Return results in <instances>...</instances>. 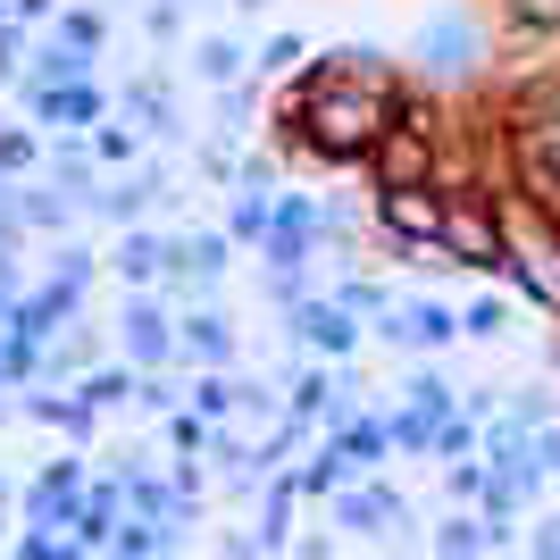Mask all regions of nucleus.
Masks as SVG:
<instances>
[{
  "instance_id": "nucleus-5",
  "label": "nucleus",
  "mask_w": 560,
  "mask_h": 560,
  "mask_svg": "<svg viewBox=\"0 0 560 560\" xmlns=\"http://www.w3.org/2000/svg\"><path fill=\"white\" fill-rule=\"evenodd\" d=\"M527 268H536V284H544V293H552V302H560V259L544 252V243H536V252H527Z\"/></svg>"
},
{
  "instance_id": "nucleus-3",
  "label": "nucleus",
  "mask_w": 560,
  "mask_h": 560,
  "mask_svg": "<svg viewBox=\"0 0 560 560\" xmlns=\"http://www.w3.org/2000/svg\"><path fill=\"white\" fill-rule=\"evenodd\" d=\"M444 243L468 259V268H493V252H502V234H493L477 210H444Z\"/></svg>"
},
{
  "instance_id": "nucleus-2",
  "label": "nucleus",
  "mask_w": 560,
  "mask_h": 560,
  "mask_svg": "<svg viewBox=\"0 0 560 560\" xmlns=\"http://www.w3.org/2000/svg\"><path fill=\"white\" fill-rule=\"evenodd\" d=\"M385 218H394L401 234H419V243H444V201H435V192H419V185H394Z\"/></svg>"
},
{
  "instance_id": "nucleus-6",
  "label": "nucleus",
  "mask_w": 560,
  "mask_h": 560,
  "mask_svg": "<svg viewBox=\"0 0 560 560\" xmlns=\"http://www.w3.org/2000/svg\"><path fill=\"white\" fill-rule=\"evenodd\" d=\"M518 18H536V25H560V0H518Z\"/></svg>"
},
{
  "instance_id": "nucleus-4",
  "label": "nucleus",
  "mask_w": 560,
  "mask_h": 560,
  "mask_svg": "<svg viewBox=\"0 0 560 560\" xmlns=\"http://www.w3.org/2000/svg\"><path fill=\"white\" fill-rule=\"evenodd\" d=\"M385 176H394V185H419V176H427V142L394 135V142H385Z\"/></svg>"
},
{
  "instance_id": "nucleus-1",
  "label": "nucleus",
  "mask_w": 560,
  "mask_h": 560,
  "mask_svg": "<svg viewBox=\"0 0 560 560\" xmlns=\"http://www.w3.org/2000/svg\"><path fill=\"white\" fill-rule=\"evenodd\" d=\"M302 135L318 142V151H369V142L385 135V101H376V84H327V93H310Z\"/></svg>"
}]
</instances>
